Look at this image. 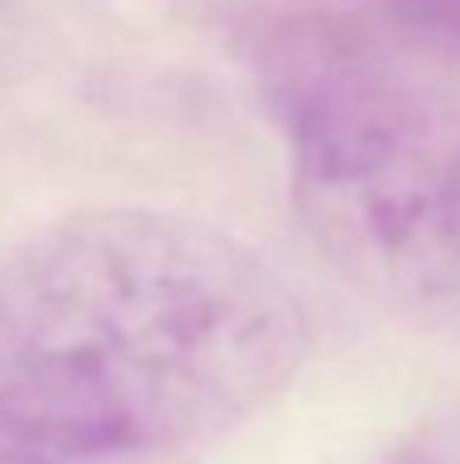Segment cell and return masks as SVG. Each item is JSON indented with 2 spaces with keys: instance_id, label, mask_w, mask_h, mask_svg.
Here are the masks:
<instances>
[{
  "instance_id": "6da1fadb",
  "label": "cell",
  "mask_w": 460,
  "mask_h": 464,
  "mask_svg": "<svg viewBox=\"0 0 460 464\" xmlns=\"http://www.w3.org/2000/svg\"><path fill=\"white\" fill-rule=\"evenodd\" d=\"M310 351L282 273L151 208L78 212L0 256V403L139 452H179L277 400Z\"/></svg>"
},
{
  "instance_id": "7a4b0ae2",
  "label": "cell",
  "mask_w": 460,
  "mask_h": 464,
  "mask_svg": "<svg viewBox=\"0 0 460 464\" xmlns=\"http://www.w3.org/2000/svg\"><path fill=\"white\" fill-rule=\"evenodd\" d=\"M261 78L318 248L383 305L460 338V94L331 24L273 33Z\"/></svg>"
},
{
  "instance_id": "3957f363",
  "label": "cell",
  "mask_w": 460,
  "mask_h": 464,
  "mask_svg": "<svg viewBox=\"0 0 460 464\" xmlns=\"http://www.w3.org/2000/svg\"><path fill=\"white\" fill-rule=\"evenodd\" d=\"M0 464H179V457L98 444L0 403Z\"/></svg>"
},
{
  "instance_id": "277c9868",
  "label": "cell",
  "mask_w": 460,
  "mask_h": 464,
  "mask_svg": "<svg viewBox=\"0 0 460 464\" xmlns=\"http://www.w3.org/2000/svg\"><path fill=\"white\" fill-rule=\"evenodd\" d=\"M399 29L460 57V0H375Z\"/></svg>"
},
{
  "instance_id": "5b68a950",
  "label": "cell",
  "mask_w": 460,
  "mask_h": 464,
  "mask_svg": "<svg viewBox=\"0 0 460 464\" xmlns=\"http://www.w3.org/2000/svg\"><path fill=\"white\" fill-rule=\"evenodd\" d=\"M379 464H460V408L420 424L396 449L383 452Z\"/></svg>"
}]
</instances>
